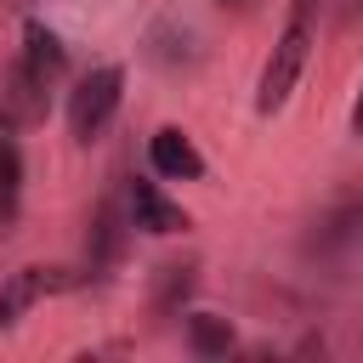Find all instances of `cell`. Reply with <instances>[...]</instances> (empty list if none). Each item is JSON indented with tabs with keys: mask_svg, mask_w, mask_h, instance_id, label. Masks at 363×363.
I'll return each instance as SVG.
<instances>
[{
	"mask_svg": "<svg viewBox=\"0 0 363 363\" xmlns=\"http://www.w3.org/2000/svg\"><path fill=\"white\" fill-rule=\"evenodd\" d=\"M23 57H28V68L45 74V79H57V74L68 68V51H62V40H57L45 23H23Z\"/></svg>",
	"mask_w": 363,
	"mask_h": 363,
	"instance_id": "obj_7",
	"label": "cell"
},
{
	"mask_svg": "<svg viewBox=\"0 0 363 363\" xmlns=\"http://www.w3.org/2000/svg\"><path fill=\"white\" fill-rule=\"evenodd\" d=\"M45 74L28 68V57H11L0 68V130H23L45 119Z\"/></svg>",
	"mask_w": 363,
	"mask_h": 363,
	"instance_id": "obj_3",
	"label": "cell"
},
{
	"mask_svg": "<svg viewBox=\"0 0 363 363\" xmlns=\"http://www.w3.org/2000/svg\"><path fill=\"white\" fill-rule=\"evenodd\" d=\"M119 91H125V74H119L113 62H108V68H91V74L74 85V96H68V130H74V142H91V136L113 119Z\"/></svg>",
	"mask_w": 363,
	"mask_h": 363,
	"instance_id": "obj_2",
	"label": "cell"
},
{
	"mask_svg": "<svg viewBox=\"0 0 363 363\" xmlns=\"http://www.w3.org/2000/svg\"><path fill=\"white\" fill-rule=\"evenodd\" d=\"M352 130L363 136V79H357V96H352Z\"/></svg>",
	"mask_w": 363,
	"mask_h": 363,
	"instance_id": "obj_10",
	"label": "cell"
},
{
	"mask_svg": "<svg viewBox=\"0 0 363 363\" xmlns=\"http://www.w3.org/2000/svg\"><path fill=\"white\" fill-rule=\"evenodd\" d=\"M147 159H153V170L170 176V182H199V176H204V153H199L193 136L176 130V125H164V130L147 136Z\"/></svg>",
	"mask_w": 363,
	"mask_h": 363,
	"instance_id": "obj_4",
	"label": "cell"
},
{
	"mask_svg": "<svg viewBox=\"0 0 363 363\" xmlns=\"http://www.w3.org/2000/svg\"><path fill=\"white\" fill-rule=\"evenodd\" d=\"M23 210V153L11 136H0V227H11Z\"/></svg>",
	"mask_w": 363,
	"mask_h": 363,
	"instance_id": "obj_8",
	"label": "cell"
},
{
	"mask_svg": "<svg viewBox=\"0 0 363 363\" xmlns=\"http://www.w3.org/2000/svg\"><path fill=\"white\" fill-rule=\"evenodd\" d=\"M187 340H193L199 357H221V352L233 346V323L216 318V312H193V318H187Z\"/></svg>",
	"mask_w": 363,
	"mask_h": 363,
	"instance_id": "obj_9",
	"label": "cell"
},
{
	"mask_svg": "<svg viewBox=\"0 0 363 363\" xmlns=\"http://www.w3.org/2000/svg\"><path fill=\"white\" fill-rule=\"evenodd\" d=\"M130 221L142 227V233H182L187 227V216H182V204H170L153 182H130Z\"/></svg>",
	"mask_w": 363,
	"mask_h": 363,
	"instance_id": "obj_6",
	"label": "cell"
},
{
	"mask_svg": "<svg viewBox=\"0 0 363 363\" xmlns=\"http://www.w3.org/2000/svg\"><path fill=\"white\" fill-rule=\"evenodd\" d=\"M68 278L62 272H51V267H17L6 284H0V329H11L40 295H51V289H62Z\"/></svg>",
	"mask_w": 363,
	"mask_h": 363,
	"instance_id": "obj_5",
	"label": "cell"
},
{
	"mask_svg": "<svg viewBox=\"0 0 363 363\" xmlns=\"http://www.w3.org/2000/svg\"><path fill=\"white\" fill-rule=\"evenodd\" d=\"M306 57H312V0L295 6V17L284 23V34H278V45H272V57H267V68H261V85H255V108H261V113H278V108L289 102Z\"/></svg>",
	"mask_w": 363,
	"mask_h": 363,
	"instance_id": "obj_1",
	"label": "cell"
}]
</instances>
